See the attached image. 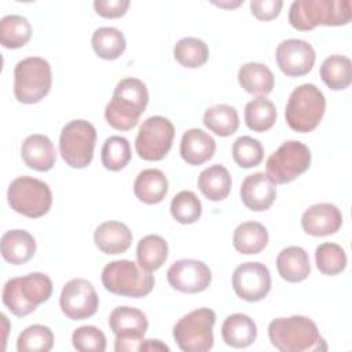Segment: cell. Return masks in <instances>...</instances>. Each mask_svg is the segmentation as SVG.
<instances>
[{
  "instance_id": "cell-13",
  "label": "cell",
  "mask_w": 352,
  "mask_h": 352,
  "mask_svg": "<svg viewBox=\"0 0 352 352\" xmlns=\"http://www.w3.org/2000/svg\"><path fill=\"white\" fill-rule=\"evenodd\" d=\"M109 326L116 334L114 349L117 352L139 351L148 327V320L143 311L122 305L111 311L109 316Z\"/></svg>"
},
{
  "instance_id": "cell-45",
  "label": "cell",
  "mask_w": 352,
  "mask_h": 352,
  "mask_svg": "<svg viewBox=\"0 0 352 352\" xmlns=\"http://www.w3.org/2000/svg\"><path fill=\"white\" fill-rule=\"evenodd\" d=\"M139 351L140 352H151V351H154V352H160V351H169V346L166 345V344H164L162 341H160V340H153V338H150V340H143L142 341V344H140V346H139Z\"/></svg>"
},
{
  "instance_id": "cell-5",
  "label": "cell",
  "mask_w": 352,
  "mask_h": 352,
  "mask_svg": "<svg viewBox=\"0 0 352 352\" xmlns=\"http://www.w3.org/2000/svg\"><path fill=\"white\" fill-rule=\"evenodd\" d=\"M102 283L113 294L140 298L154 287V276L132 260H116L102 270Z\"/></svg>"
},
{
  "instance_id": "cell-46",
  "label": "cell",
  "mask_w": 352,
  "mask_h": 352,
  "mask_svg": "<svg viewBox=\"0 0 352 352\" xmlns=\"http://www.w3.org/2000/svg\"><path fill=\"white\" fill-rule=\"evenodd\" d=\"M243 3V0L242 1H235V3H214L216 6H219V7H224V8H235V7H238V6H241Z\"/></svg>"
},
{
  "instance_id": "cell-10",
  "label": "cell",
  "mask_w": 352,
  "mask_h": 352,
  "mask_svg": "<svg viewBox=\"0 0 352 352\" xmlns=\"http://www.w3.org/2000/svg\"><path fill=\"white\" fill-rule=\"evenodd\" d=\"M95 143V126L85 120H73L60 131L59 153L69 166L82 169L92 162Z\"/></svg>"
},
{
  "instance_id": "cell-43",
  "label": "cell",
  "mask_w": 352,
  "mask_h": 352,
  "mask_svg": "<svg viewBox=\"0 0 352 352\" xmlns=\"http://www.w3.org/2000/svg\"><path fill=\"white\" fill-rule=\"evenodd\" d=\"M283 7L282 0H252L250 11L260 21L275 19Z\"/></svg>"
},
{
  "instance_id": "cell-35",
  "label": "cell",
  "mask_w": 352,
  "mask_h": 352,
  "mask_svg": "<svg viewBox=\"0 0 352 352\" xmlns=\"http://www.w3.org/2000/svg\"><path fill=\"white\" fill-rule=\"evenodd\" d=\"M32 37V25L22 15H6L0 21V43L6 48H21Z\"/></svg>"
},
{
  "instance_id": "cell-42",
  "label": "cell",
  "mask_w": 352,
  "mask_h": 352,
  "mask_svg": "<svg viewBox=\"0 0 352 352\" xmlns=\"http://www.w3.org/2000/svg\"><path fill=\"white\" fill-rule=\"evenodd\" d=\"M72 344L80 352H103L106 336L96 326H80L72 334Z\"/></svg>"
},
{
  "instance_id": "cell-2",
  "label": "cell",
  "mask_w": 352,
  "mask_h": 352,
  "mask_svg": "<svg viewBox=\"0 0 352 352\" xmlns=\"http://www.w3.org/2000/svg\"><path fill=\"white\" fill-rule=\"evenodd\" d=\"M148 103L146 84L133 77L117 82L110 102L106 104L104 117L107 124L117 131H129L136 126Z\"/></svg>"
},
{
  "instance_id": "cell-30",
  "label": "cell",
  "mask_w": 352,
  "mask_h": 352,
  "mask_svg": "<svg viewBox=\"0 0 352 352\" xmlns=\"http://www.w3.org/2000/svg\"><path fill=\"white\" fill-rule=\"evenodd\" d=\"M138 264L148 271H157L168 258V243L157 234H150L143 236L136 248Z\"/></svg>"
},
{
  "instance_id": "cell-44",
  "label": "cell",
  "mask_w": 352,
  "mask_h": 352,
  "mask_svg": "<svg viewBox=\"0 0 352 352\" xmlns=\"http://www.w3.org/2000/svg\"><path fill=\"white\" fill-rule=\"evenodd\" d=\"M94 8L103 18H120L126 14L129 0H95Z\"/></svg>"
},
{
  "instance_id": "cell-31",
  "label": "cell",
  "mask_w": 352,
  "mask_h": 352,
  "mask_svg": "<svg viewBox=\"0 0 352 352\" xmlns=\"http://www.w3.org/2000/svg\"><path fill=\"white\" fill-rule=\"evenodd\" d=\"M323 82L333 91H341L349 87L352 81V62L344 55H330L320 66Z\"/></svg>"
},
{
  "instance_id": "cell-37",
  "label": "cell",
  "mask_w": 352,
  "mask_h": 352,
  "mask_svg": "<svg viewBox=\"0 0 352 352\" xmlns=\"http://www.w3.org/2000/svg\"><path fill=\"white\" fill-rule=\"evenodd\" d=\"M131 144L124 136H110L104 140L100 160L102 165L113 172L124 169L131 161Z\"/></svg>"
},
{
  "instance_id": "cell-41",
  "label": "cell",
  "mask_w": 352,
  "mask_h": 352,
  "mask_svg": "<svg viewBox=\"0 0 352 352\" xmlns=\"http://www.w3.org/2000/svg\"><path fill=\"white\" fill-rule=\"evenodd\" d=\"M263 144L252 136H241L232 144V158L241 168L257 166L263 161Z\"/></svg>"
},
{
  "instance_id": "cell-7",
  "label": "cell",
  "mask_w": 352,
  "mask_h": 352,
  "mask_svg": "<svg viewBox=\"0 0 352 352\" xmlns=\"http://www.w3.org/2000/svg\"><path fill=\"white\" fill-rule=\"evenodd\" d=\"M52 85L51 65L40 56L19 60L14 69V95L18 102L33 104L48 95Z\"/></svg>"
},
{
  "instance_id": "cell-15",
  "label": "cell",
  "mask_w": 352,
  "mask_h": 352,
  "mask_svg": "<svg viewBox=\"0 0 352 352\" xmlns=\"http://www.w3.org/2000/svg\"><path fill=\"white\" fill-rule=\"evenodd\" d=\"M232 289L235 294L249 302L267 297L271 290V274L258 261H248L238 265L232 274Z\"/></svg>"
},
{
  "instance_id": "cell-34",
  "label": "cell",
  "mask_w": 352,
  "mask_h": 352,
  "mask_svg": "<svg viewBox=\"0 0 352 352\" xmlns=\"http://www.w3.org/2000/svg\"><path fill=\"white\" fill-rule=\"evenodd\" d=\"M204 125L219 136H231L239 126V116L235 107L230 104H216L205 111Z\"/></svg>"
},
{
  "instance_id": "cell-17",
  "label": "cell",
  "mask_w": 352,
  "mask_h": 352,
  "mask_svg": "<svg viewBox=\"0 0 352 352\" xmlns=\"http://www.w3.org/2000/svg\"><path fill=\"white\" fill-rule=\"evenodd\" d=\"M166 278L175 290L182 293H199L206 290L210 285L212 272L204 261L182 258L169 267Z\"/></svg>"
},
{
  "instance_id": "cell-19",
  "label": "cell",
  "mask_w": 352,
  "mask_h": 352,
  "mask_svg": "<svg viewBox=\"0 0 352 352\" xmlns=\"http://www.w3.org/2000/svg\"><path fill=\"white\" fill-rule=\"evenodd\" d=\"M342 224L340 209L327 202L309 206L301 216L302 230L312 236H326L337 232Z\"/></svg>"
},
{
  "instance_id": "cell-36",
  "label": "cell",
  "mask_w": 352,
  "mask_h": 352,
  "mask_svg": "<svg viewBox=\"0 0 352 352\" xmlns=\"http://www.w3.org/2000/svg\"><path fill=\"white\" fill-rule=\"evenodd\" d=\"M175 59L184 67L197 69L204 66L209 59L206 43L197 37H183L173 47Z\"/></svg>"
},
{
  "instance_id": "cell-24",
  "label": "cell",
  "mask_w": 352,
  "mask_h": 352,
  "mask_svg": "<svg viewBox=\"0 0 352 352\" xmlns=\"http://www.w3.org/2000/svg\"><path fill=\"white\" fill-rule=\"evenodd\" d=\"M276 270L282 279L297 283L308 278L311 264L308 253L300 246H289L280 250L276 257Z\"/></svg>"
},
{
  "instance_id": "cell-12",
  "label": "cell",
  "mask_w": 352,
  "mask_h": 352,
  "mask_svg": "<svg viewBox=\"0 0 352 352\" xmlns=\"http://www.w3.org/2000/svg\"><path fill=\"white\" fill-rule=\"evenodd\" d=\"M175 138L173 124L162 117H148L139 128L135 150L144 161H161L169 153Z\"/></svg>"
},
{
  "instance_id": "cell-26",
  "label": "cell",
  "mask_w": 352,
  "mask_h": 352,
  "mask_svg": "<svg viewBox=\"0 0 352 352\" xmlns=\"http://www.w3.org/2000/svg\"><path fill=\"white\" fill-rule=\"evenodd\" d=\"M133 192L143 204H160L168 192V179L160 169H143L135 179Z\"/></svg>"
},
{
  "instance_id": "cell-6",
  "label": "cell",
  "mask_w": 352,
  "mask_h": 352,
  "mask_svg": "<svg viewBox=\"0 0 352 352\" xmlns=\"http://www.w3.org/2000/svg\"><path fill=\"white\" fill-rule=\"evenodd\" d=\"M326 110L323 92L314 84H301L289 96L285 117L287 125L300 133L314 131Z\"/></svg>"
},
{
  "instance_id": "cell-18",
  "label": "cell",
  "mask_w": 352,
  "mask_h": 352,
  "mask_svg": "<svg viewBox=\"0 0 352 352\" xmlns=\"http://www.w3.org/2000/svg\"><path fill=\"white\" fill-rule=\"evenodd\" d=\"M239 194L248 209L254 212L267 210L276 198V184L264 172H256L243 179Z\"/></svg>"
},
{
  "instance_id": "cell-33",
  "label": "cell",
  "mask_w": 352,
  "mask_h": 352,
  "mask_svg": "<svg viewBox=\"0 0 352 352\" xmlns=\"http://www.w3.org/2000/svg\"><path fill=\"white\" fill-rule=\"evenodd\" d=\"M245 124L253 132H265L276 121L275 104L265 96H257L245 106Z\"/></svg>"
},
{
  "instance_id": "cell-4",
  "label": "cell",
  "mask_w": 352,
  "mask_h": 352,
  "mask_svg": "<svg viewBox=\"0 0 352 352\" xmlns=\"http://www.w3.org/2000/svg\"><path fill=\"white\" fill-rule=\"evenodd\" d=\"M52 280L43 272L11 278L3 287V302L15 316H26L52 294Z\"/></svg>"
},
{
  "instance_id": "cell-27",
  "label": "cell",
  "mask_w": 352,
  "mask_h": 352,
  "mask_svg": "<svg viewBox=\"0 0 352 352\" xmlns=\"http://www.w3.org/2000/svg\"><path fill=\"white\" fill-rule=\"evenodd\" d=\"M238 82L248 94L265 96L272 92L275 77L264 63L249 62L239 67Z\"/></svg>"
},
{
  "instance_id": "cell-20",
  "label": "cell",
  "mask_w": 352,
  "mask_h": 352,
  "mask_svg": "<svg viewBox=\"0 0 352 352\" xmlns=\"http://www.w3.org/2000/svg\"><path fill=\"white\" fill-rule=\"evenodd\" d=\"M21 157L30 169L47 172L56 161V151L51 139L45 135H29L21 146Z\"/></svg>"
},
{
  "instance_id": "cell-25",
  "label": "cell",
  "mask_w": 352,
  "mask_h": 352,
  "mask_svg": "<svg viewBox=\"0 0 352 352\" xmlns=\"http://www.w3.org/2000/svg\"><path fill=\"white\" fill-rule=\"evenodd\" d=\"M223 341L232 348H246L256 341L257 326L245 314H232L221 324Z\"/></svg>"
},
{
  "instance_id": "cell-8",
  "label": "cell",
  "mask_w": 352,
  "mask_h": 352,
  "mask_svg": "<svg viewBox=\"0 0 352 352\" xmlns=\"http://www.w3.org/2000/svg\"><path fill=\"white\" fill-rule=\"evenodd\" d=\"M7 199L16 213L37 219L48 213L52 205L50 186L36 177L19 176L11 182L7 190Z\"/></svg>"
},
{
  "instance_id": "cell-28",
  "label": "cell",
  "mask_w": 352,
  "mask_h": 352,
  "mask_svg": "<svg viewBox=\"0 0 352 352\" xmlns=\"http://www.w3.org/2000/svg\"><path fill=\"white\" fill-rule=\"evenodd\" d=\"M197 184L205 198L217 202L228 197L232 180L228 169L216 164L199 173Z\"/></svg>"
},
{
  "instance_id": "cell-32",
  "label": "cell",
  "mask_w": 352,
  "mask_h": 352,
  "mask_svg": "<svg viewBox=\"0 0 352 352\" xmlns=\"http://www.w3.org/2000/svg\"><path fill=\"white\" fill-rule=\"evenodd\" d=\"M91 44L95 54L106 60L120 58L126 48V41L122 32L109 26L98 28L92 34Z\"/></svg>"
},
{
  "instance_id": "cell-23",
  "label": "cell",
  "mask_w": 352,
  "mask_h": 352,
  "mask_svg": "<svg viewBox=\"0 0 352 352\" xmlns=\"http://www.w3.org/2000/svg\"><path fill=\"white\" fill-rule=\"evenodd\" d=\"M0 246L3 258L14 265L28 263L36 253V241L25 230H10L4 232Z\"/></svg>"
},
{
  "instance_id": "cell-39",
  "label": "cell",
  "mask_w": 352,
  "mask_h": 352,
  "mask_svg": "<svg viewBox=\"0 0 352 352\" xmlns=\"http://www.w3.org/2000/svg\"><path fill=\"white\" fill-rule=\"evenodd\" d=\"M54 346V333L44 324L26 327L16 340L19 352H48Z\"/></svg>"
},
{
  "instance_id": "cell-1",
  "label": "cell",
  "mask_w": 352,
  "mask_h": 352,
  "mask_svg": "<svg viewBox=\"0 0 352 352\" xmlns=\"http://www.w3.org/2000/svg\"><path fill=\"white\" fill-rule=\"evenodd\" d=\"M271 344L282 352H324L327 344L314 320L302 315L276 318L268 324Z\"/></svg>"
},
{
  "instance_id": "cell-38",
  "label": "cell",
  "mask_w": 352,
  "mask_h": 352,
  "mask_svg": "<svg viewBox=\"0 0 352 352\" xmlns=\"http://www.w3.org/2000/svg\"><path fill=\"white\" fill-rule=\"evenodd\" d=\"M315 263L324 275H338L346 267L345 250L333 242L320 243L315 250Z\"/></svg>"
},
{
  "instance_id": "cell-14",
  "label": "cell",
  "mask_w": 352,
  "mask_h": 352,
  "mask_svg": "<svg viewBox=\"0 0 352 352\" xmlns=\"http://www.w3.org/2000/svg\"><path fill=\"white\" fill-rule=\"evenodd\" d=\"M59 305L66 318L82 320L96 314L99 297L89 280L74 278L65 283L59 297Z\"/></svg>"
},
{
  "instance_id": "cell-3",
  "label": "cell",
  "mask_w": 352,
  "mask_h": 352,
  "mask_svg": "<svg viewBox=\"0 0 352 352\" xmlns=\"http://www.w3.org/2000/svg\"><path fill=\"white\" fill-rule=\"evenodd\" d=\"M349 0H296L289 10L290 25L301 32L323 26H342L351 21Z\"/></svg>"
},
{
  "instance_id": "cell-29",
  "label": "cell",
  "mask_w": 352,
  "mask_h": 352,
  "mask_svg": "<svg viewBox=\"0 0 352 352\" xmlns=\"http://www.w3.org/2000/svg\"><path fill=\"white\" fill-rule=\"evenodd\" d=\"M268 243V231L258 221L241 223L232 235V245L242 254H257Z\"/></svg>"
},
{
  "instance_id": "cell-40",
  "label": "cell",
  "mask_w": 352,
  "mask_h": 352,
  "mask_svg": "<svg viewBox=\"0 0 352 352\" xmlns=\"http://www.w3.org/2000/svg\"><path fill=\"white\" fill-rule=\"evenodd\" d=\"M170 214L180 224H192L202 214V204L192 191L183 190L172 198Z\"/></svg>"
},
{
  "instance_id": "cell-11",
  "label": "cell",
  "mask_w": 352,
  "mask_h": 352,
  "mask_svg": "<svg viewBox=\"0 0 352 352\" xmlns=\"http://www.w3.org/2000/svg\"><path fill=\"white\" fill-rule=\"evenodd\" d=\"M311 165V151L298 140L282 143L267 160V176L275 184H286L301 176Z\"/></svg>"
},
{
  "instance_id": "cell-9",
  "label": "cell",
  "mask_w": 352,
  "mask_h": 352,
  "mask_svg": "<svg viewBox=\"0 0 352 352\" xmlns=\"http://www.w3.org/2000/svg\"><path fill=\"white\" fill-rule=\"evenodd\" d=\"M216 314L210 308H198L176 322L173 338L184 352H206L213 346Z\"/></svg>"
},
{
  "instance_id": "cell-22",
  "label": "cell",
  "mask_w": 352,
  "mask_h": 352,
  "mask_svg": "<svg viewBox=\"0 0 352 352\" xmlns=\"http://www.w3.org/2000/svg\"><path fill=\"white\" fill-rule=\"evenodd\" d=\"M216 151L214 139L199 128L187 129L180 140V155L188 165H201L209 161Z\"/></svg>"
},
{
  "instance_id": "cell-21",
  "label": "cell",
  "mask_w": 352,
  "mask_h": 352,
  "mask_svg": "<svg viewBox=\"0 0 352 352\" xmlns=\"http://www.w3.org/2000/svg\"><path fill=\"white\" fill-rule=\"evenodd\" d=\"M94 241L100 252L106 254H120L129 249L132 232L126 224L109 220L96 227Z\"/></svg>"
},
{
  "instance_id": "cell-16",
  "label": "cell",
  "mask_w": 352,
  "mask_h": 352,
  "mask_svg": "<svg viewBox=\"0 0 352 352\" xmlns=\"http://www.w3.org/2000/svg\"><path fill=\"white\" fill-rule=\"evenodd\" d=\"M275 58L282 73L289 77H301L312 70L316 55L308 41L287 38L278 44Z\"/></svg>"
}]
</instances>
